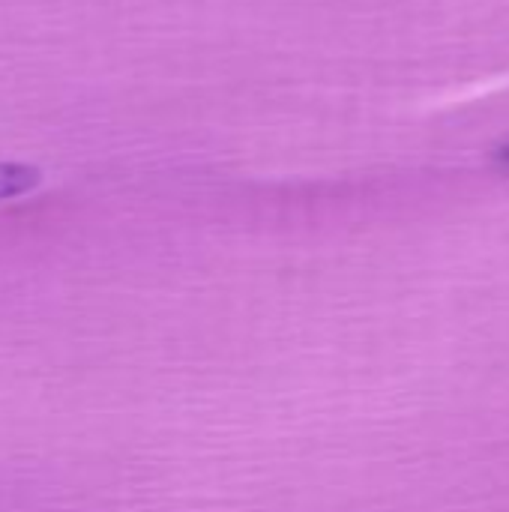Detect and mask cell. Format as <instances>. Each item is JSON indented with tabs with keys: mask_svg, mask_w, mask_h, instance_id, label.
Wrapping results in <instances>:
<instances>
[{
	"mask_svg": "<svg viewBox=\"0 0 509 512\" xmlns=\"http://www.w3.org/2000/svg\"><path fill=\"white\" fill-rule=\"evenodd\" d=\"M42 183V174L21 162H0V201L21 198Z\"/></svg>",
	"mask_w": 509,
	"mask_h": 512,
	"instance_id": "6da1fadb",
	"label": "cell"
}]
</instances>
